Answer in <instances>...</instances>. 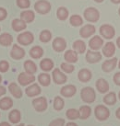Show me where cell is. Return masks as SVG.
Segmentation results:
<instances>
[{"mask_svg":"<svg viewBox=\"0 0 120 126\" xmlns=\"http://www.w3.org/2000/svg\"><path fill=\"white\" fill-rule=\"evenodd\" d=\"M81 100L86 104H92L96 99V92L91 87H85L80 91Z\"/></svg>","mask_w":120,"mask_h":126,"instance_id":"cell-1","label":"cell"},{"mask_svg":"<svg viewBox=\"0 0 120 126\" xmlns=\"http://www.w3.org/2000/svg\"><path fill=\"white\" fill-rule=\"evenodd\" d=\"M94 115L95 118L100 122H104L106 120L109 119L110 117V110L104 105H98L94 109Z\"/></svg>","mask_w":120,"mask_h":126,"instance_id":"cell-2","label":"cell"},{"mask_svg":"<svg viewBox=\"0 0 120 126\" xmlns=\"http://www.w3.org/2000/svg\"><path fill=\"white\" fill-rule=\"evenodd\" d=\"M84 18L91 23H95L100 19V12L95 7H87L83 12Z\"/></svg>","mask_w":120,"mask_h":126,"instance_id":"cell-3","label":"cell"},{"mask_svg":"<svg viewBox=\"0 0 120 126\" xmlns=\"http://www.w3.org/2000/svg\"><path fill=\"white\" fill-rule=\"evenodd\" d=\"M100 35L102 36V39H106V40H111L113 39L116 35V30L111 24L105 23L102 24L99 29Z\"/></svg>","mask_w":120,"mask_h":126,"instance_id":"cell-4","label":"cell"},{"mask_svg":"<svg viewBox=\"0 0 120 126\" xmlns=\"http://www.w3.org/2000/svg\"><path fill=\"white\" fill-rule=\"evenodd\" d=\"M51 3L48 0H38L34 4V9L37 13L41 15H45L51 10Z\"/></svg>","mask_w":120,"mask_h":126,"instance_id":"cell-5","label":"cell"},{"mask_svg":"<svg viewBox=\"0 0 120 126\" xmlns=\"http://www.w3.org/2000/svg\"><path fill=\"white\" fill-rule=\"evenodd\" d=\"M17 41H18L19 44H20V45L28 46L33 42V41H34V35L31 32H28V31L27 32H23L18 35Z\"/></svg>","mask_w":120,"mask_h":126,"instance_id":"cell-6","label":"cell"},{"mask_svg":"<svg viewBox=\"0 0 120 126\" xmlns=\"http://www.w3.org/2000/svg\"><path fill=\"white\" fill-rule=\"evenodd\" d=\"M32 107L34 108L37 112H43L46 110V109L48 107L47 99L45 97H39L35 98L32 100Z\"/></svg>","mask_w":120,"mask_h":126,"instance_id":"cell-7","label":"cell"},{"mask_svg":"<svg viewBox=\"0 0 120 126\" xmlns=\"http://www.w3.org/2000/svg\"><path fill=\"white\" fill-rule=\"evenodd\" d=\"M52 78H53L54 83L57 85H63L67 81V75H65L59 68H55L52 72Z\"/></svg>","mask_w":120,"mask_h":126,"instance_id":"cell-8","label":"cell"},{"mask_svg":"<svg viewBox=\"0 0 120 126\" xmlns=\"http://www.w3.org/2000/svg\"><path fill=\"white\" fill-rule=\"evenodd\" d=\"M34 81H35L34 75H31L26 72H21L18 77V82L20 86H23V87L33 84Z\"/></svg>","mask_w":120,"mask_h":126,"instance_id":"cell-9","label":"cell"},{"mask_svg":"<svg viewBox=\"0 0 120 126\" xmlns=\"http://www.w3.org/2000/svg\"><path fill=\"white\" fill-rule=\"evenodd\" d=\"M102 58V54L99 53L98 51H92V50H88L86 55H85V59L89 63H99Z\"/></svg>","mask_w":120,"mask_h":126,"instance_id":"cell-10","label":"cell"},{"mask_svg":"<svg viewBox=\"0 0 120 126\" xmlns=\"http://www.w3.org/2000/svg\"><path fill=\"white\" fill-rule=\"evenodd\" d=\"M103 45H104V42L101 36L94 35L89 41V47L92 51H99L101 48H102Z\"/></svg>","mask_w":120,"mask_h":126,"instance_id":"cell-11","label":"cell"},{"mask_svg":"<svg viewBox=\"0 0 120 126\" xmlns=\"http://www.w3.org/2000/svg\"><path fill=\"white\" fill-rule=\"evenodd\" d=\"M96 32V28L92 24H85L80 30V35L81 38L88 39L91 36H92Z\"/></svg>","mask_w":120,"mask_h":126,"instance_id":"cell-12","label":"cell"},{"mask_svg":"<svg viewBox=\"0 0 120 126\" xmlns=\"http://www.w3.org/2000/svg\"><path fill=\"white\" fill-rule=\"evenodd\" d=\"M52 47L55 52L57 53H61L64 52L67 48V41L62 37H57L54 39L52 42Z\"/></svg>","mask_w":120,"mask_h":126,"instance_id":"cell-13","label":"cell"},{"mask_svg":"<svg viewBox=\"0 0 120 126\" xmlns=\"http://www.w3.org/2000/svg\"><path fill=\"white\" fill-rule=\"evenodd\" d=\"M117 63H118V59L117 57H113V58H110L108 60H105L102 63V70L105 73H110L113 70H115Z\"/></svg>","mask_w":120,"mask_h":126,"instance_id":"cell-14","label":"cell"},{"mask_svg":"<svg viewBox=\"0 0 120 126\" xmlns=\"http://www.w3.org/2000/svg\"><path fill=\"white\" fill-rule=\"evenodd\" d=\"M25 54L26 53H25L24 49L21 46L17 45V43L12 45V49L10 51V56L12 59L21 60L22 58H24Z\"/></svg>","mask_w":120,"mask_h":126,"instance_id":"cell-15","label":"cell"},{"mask_svg":"<svg viewBox=\"0 0 120 126\" xmlns=\"http://www.w3.org/2000/svg\"><path fill=\"white\" fill-rule=\"evenodd\" d=\"M102 54L107 58H112L113 55L116 53V45L113 42H106L102 48Z\"/></svg>","mask_w":120,"mask_h":126,"instance_id":"cell-16","label":"cell"},{"mask_svg":"<svg viewBox=\"0 0 120 126\" xmlns=\"http://www.w3.org/2000/svg\"><path fill=\"white\" fill-rule=\"evenodd\" d=\"M77 93V88L74 85H66L60 89V94L65 98H72Z\"/></svg>","mask_w":120,"mask_h":126,"instance_id":"cell-17","label":"cell"},{"mask_svg":"<svg viewBox=\"0 0 120 126\" xmlns=\"http://www.w3.org/2000/svg\"><path fill=\"white\" fill-rule=\"evenodd\" d=\"M95 87H96V89L98 90V92L101 93V94H106L110 89L109 83L104 78H99V79H97V81H96L95 83Z\"/></svg>","mask_w":120,"mask_h":126,"instance_id":"cell-18","label":"cell"},{"mask_svg":"<svg viewBox=\"0 0 120 126\" xmlns=\"http://www.w3.org/2000/svg\"><path fill=\"white\" fill-rule=\"evenodd\" d=\"M41 92H42V89H41L40 86L37 83H33V84L30 85L25 89V94L27 95L28 97H30V98L38 96V95L41 94Z\"/></svg>","mask_w":120,"mask_h":126,"instance_id":"cell-19","label":"cell"},{"mask_svg":"<svg viewBox=\"0 0 120 126\" xmlns=\"http://www.w3.org/2000/svg\"><path fill=\"white\" fill-rule=\"evenodd\" d=\"M92 74L91 70H89L88 68H82L79 71L78 73V78L79 80L82 83H87L92 79Z\"/></svg>","mask_w":120,"mask_h":126,"instance_id":"cell-20","label":"cell"},{"mask_svg":"<svg viewBox=\"0 0 120 126\" xmlns=\"http://www.w3.org/2000/svg\"><path fill=\"white\" fill-rule=\"evenodd\" d=\"M20 19L23 20L27 24V23H32V21L34 20L35 18V14H34V11L31 10V9H25V10L21 11L20 13Z\"/></svg>","mask_w":120,"mask_h":126,"instance_id":"cell-21","label":"cell"},{"mask_svg":"<svg viewBox=\"0 0 120 126\" xmlns=\"http://www.w3.org/2000/svg\"><path fill=\"white\" fill-rule=\"evenodd\" d=\"M78 53H76L74 50H67L64 53V59L68 63H77L79 60Z\"/></svg>","mask_w":120,"mask_h":126,"instance_id":"cell-22","label":"cell"},{"mask_svg":"<svg viewBox=\"0 0 120 126\" xmlns=\"http://www.w3.org/2000/svg\"><path fill=\"white\" fill-rule=\"evenodd\" d=\"M11 28L16 32H20L24 31L27 28V24L20 18H14L11 22Z\"/></svg>","mask_w":120,"mask_h":126,"instance_id":"cell-23","label":"cell"},{"mask_svg":"<svg viewBox=\"0 0 120 126\" xmlns=\"http://www.w3.org/2000/svg\"><path fill=\"white\" fill-rule=\"evenodd\" d=\"M8 89H9L10 94L16 98H20L22 97V95H23V92L21 90V88L15 82H11L10 84L8 85Z\"/></svg>","mask_w":120,"mask_h":126,"instance_id":"cell-24","label":"cell"},{"mask_svg":"<svg viewBox=\"0 0 120 126\" xmlns=\"http://www.w3.org/2000/svg\"><path fill=\"white\" fill-rule=\"evenodd\" d=\"M54 65H55L54 61L50 58H44V59L41 60V62H40V68L42 71H44L45 73L53 70Z\"/></svg>","mask_w":120,"mask_h":126,"instance_id":"cell-25","label":"cell"},{"mask_svg":"<svg viewBox=\"0 0 120 126\" xmlns=\"http://www.w3.org/2000/svg\"><path fill=\"white\" fill-rule=\"evenodd\" d=\"M102 101L105 105L108 106H114L117 101V94L115 92H109V93H106L105 96L102 98Z\"/></svg>","mask_w":120,"mask_h":126,"instance_id":"cell-26","label":"cell"},{"mask_svg":"<svg viewBox=\"0 0 120 126\" xmlns=\"http://www.w3.org/2000/svg\"><path fill=\"white\" fill-rule=\"evenodd\" d=\"M23 67H24L25 72L31 75H34L37 72V65L32 60H26L23 63Z\"/></svg>","mask_w":120,"mask_h":126,"instance_id":"cell-27","label":"cell"},{"mask_svg":"<svg viewBox=\"0 0 120 126\" xmlns=\"http://www.w3.org/2000/svg\"><path fill=\"white\" fill-rule=\"evenodd\" d=\"M29 54L32 59H40L43 55V49L41 46L35 45L32 47V49H30Z\"/></svg>","mask_w":120,"mask_h":126,"instance_id":"cell-28","label":"cell"},{"mask_svg":"<svg viewBox=\"0 0 120 126\" xmlns=\"http://www.w3.org/2000/svg\"><path fill=\"white\" fill-rule=\"evenodd\" d=\"M13 42V37L8 32H3L0 34V45L7 47L12 44Z\"/></svg>","mask_w":120,"mask_h":126,"instance_id":"cell-29","label":"cell"},{"mask_svg":"<svg viewBox=\"0 0 120 126\" xmlns=\"http://www.w3.org/2000/svg\"><path fill=\"white\" fill-rule=\"evenodd\" d=\"M72 48L76 53H83L86 52V43L82 40H76L72 44Z\"/></svg>","mask_w":120,"mask_h":126,"instance_id":"cell-30","label":"cell"},{"mask_svg":"<svg viewBox=\"0 0 120 126\" xmlns=\"http://www.w3.org/2000/svg\"><path fill=\"white\" fill-rule=\"evenodd\" d=\"M79 111H80V119L81 120H87L92 115V108L89 105L81 106Z\"/></svg>","mask_w":120,"mask_h":126,"instance_id":"cell-31","label":"cell"},{"mask_svg":"<svg viewBox=\"0 0 120 126\" xmlns=\"http://www.w3.org/2000/svg\"><path fill=\"white\" fill-rule=\"evenodd\" d=\"M13 106V100L9 97H4L0 99V109L2 110H8Z\"/></svg>","mask_w":120,"mask_h":126,"instance_id":"cell-32","label":"cell"},{"mask_svg":"<svg viewBox=\"0 0 120 126\" xmlns=\"http://www.w3.org/2000/svg\"><path fill=\"white\" fill-rule=\"evenodd\" d=\"M8 120L11 123L17 124L20 122L21 120V113L19 110H13L8 114Z\"/></svg>","mask_w":120,"mask_h":126,"instance_id":"cell-33","label":"cell"},{"mask_svg":"<svg viewBox=\"0 0 120 126\" xmlns=\"http://www.w3.org/2000/svg\"><path fill=\"white\" fill-rule=\"evenodd\" d=\"M38 82L42 87H48L51 84V77L49 74L42 73L38 76Z\"/></svg>","mask_w":120,"mask_h":126,"instance_id":"cell-34","label":"cell"},{"mask_svg":"<svg viewBox=\"0 0 120 126\" xmlns=\"http://www.w3.org/2000/svg\"><path fill=\"white\" fill-rule=\"evenodd\" d=\"M68 15H69V11L67 7H60L57 8V18L61 21L66 20L68 18Z\"/></svg>","mask_w":120,"mask_h":126,"instance_id":"cell-35","label":"cell"},{"mask_svg":"<svg viewBox=\"0 0 120 126\" xmlns=\"http://www.w3.org/2000/svg\"><path fill=\"white\" fill-rule=\"evenodd\" d=\"M66 116H67V118L68 120L75 121V120L80 119V111L74 108L68 109L67 111H66Z\"/></svg>","mask_w":120,"mask_h":126,"instance_id":"cell-36","label":"cell"},{"mask_svg":"<svg viewBox=\"0 0 120 126\" xmlns=\"http://www.w3.org/2000/svg\"><path fill=\"white\" fill-rule=\"evenodd\" d=\"M69 23L73 27H79L83 24V18L80 15H72L69 18Z\"/></svg>","mask_w":120,"mask_h":126,"instance_id":"cell-37","label":"cell"},{"mask_svg":"<svg viewBox=\"0 0 120 126\" xmlns=\"http://www.w3.org/2000/svg\"><path fill=\"white\" fill-rule=\"evenodd\" d=\"M52 39V32L49 30H42L39 35V40L43 43L49 42Z\"/></svg>","mask_w":120,"mask_h":126,"instance_id":"cell-38","label":"cell"},{"mask_svg":"<svg viewBox=\"0 0 120 126\" xmlns=\"http://www.w3.org/2000/svg\"><path fill=\"white\" fill-rule=\"evenodd\" d=\"M53 107L56 110H57V111L63 110L64 107H65V101H64L63 98H62V97H59V96H57V97L55 98V99H54Z\"/></svg>","mask_w":120,"mask_h":126,"instance_id":"cell-39","label":"cell"},{"mask_svg":"<svg viewBox=\"0 0 120 126\" xmlns=\"http://www.w3.org/2000/svg\"><path fill=\"white\" fill-rule=\"evenodd\" d=\"M60 67H61V70L67 74H71L75 70L74 65H73L72 63H67V62L61 63V64H60Z\"/></svg>","mask_w":120,"mask_h":126,"instance_id":"cell-40","label":"cell"},{"mask_svg":"<svg viewBox=\"0 0 120 126\" xmlns=\"http://www.w3.org/2000/svg\"><path fill=\"white\" fill-rule=\"evenodd\" d=\"M16 4L20 8L22 9H27L31 6V1L30 0H16Z\"/></svg>","mask_w":120,"mask_h":126,"instance_id":"cell-41","label":"cell"},{"mask_svg":"<svg viewBox=\"0 0 120 126\" xmlns=\"http://www.w3.org/2000/svg\"><path fill=\"white\" fill-rule=\"evenodd\" d=\"M65 119H62V118H57V119H55L53 121H51L49 123V126H65Z\"/></svg>","mask_w":120,"mask_h":126,"instance_id":"cell-42","label":"cell"},{"mask_svg":"<svg viewBox=\"0 0 120 126\" xmlns=\"http://www.w3.org/2000/svg\"><path fill=\"white\" fill-rule=\"evenodd\" d=\"M9 69V63L6 60H1L0 61V72L1 73H6Z\"/></svg>","mask_w":120,"mask_h":126,"instance_id":"cell-43","label":"cell"},{"mask_svg":"<svg viewBox=\"0 0 120 126\" xmlns=\"http://www.w3.org/2000/svg\"><path fill=\"white\" fill-rule=\"evenodd\" d=\"M7 17V11L4 7H0V21L4 20Z\"/></svg>","mask_w":120,"mask_h":126,"instance_id":"cell-44","label":"cell"},{"mask_svg":"<svg viewBox=\"0 0 120 126\" xmlns=\"http://www.w3.org/2000/svg\"><path fill=\"white\" fill-rule=\"evenodd\" d=\"M113 80L115 82V84L120 87V72H117V73H116L114 75Z\"/></svg>","mask_w":120,"mask_h":126,"instance_id":"cell-45","label":"cell"},{"mask_svg":"<svg viewBox=\"0 0 120 126\" xmlns=\"http://www.w3.org/2000/svg\"><path fill=\"white\" fill-rule=\"evenodd\" d=\"M6 93H7V89H6V88L3 87V86H0V97H2V96L5 95Z\"/></svg>","mask_w":120,"mask_h":126,"instance_id":"cell-46","label":"cell"},{"mask_svg":"<svg viewBox=\"0 0 120 126\" xmlns=\"http://www.w3.org/2000/svg\"><path fill=\"white\" fill-rule=\"evenodd\" d=\"M116 117H117L118 120H120V107L117 109V111H116Z\"/></svg>","mask_w":120,"mask_h":126,"instance_id":"cell-47","label":"cell"},{"mask_svg":"<svg viewBox=\"0 0 120 126\" xmlns=\"http://www.w3.org/2000/svg\"><path fill=\"white\" fill-rule=\"evenodd\" d=\"M66 126H79L77 123H73V122H71V123H67L66 124Z\"/></svg>","mask_w":120,"mask_h":126,"instance_id":"cell-48","label":"cell"},{"mask_svg":"<svg viewBox=\"0 0 120 126\" xmlns=\"http://www.w3.org/2000/svg\"><path fill=\"white\" fill-rule=\"evenodd\" d=\"M0 126H11V125L8 123H7V122H3V123H0Z\"/></svg>","mask_w":120,"mask_h":126,"instance_id":"cell-49","label":"cell"},{"mask_svg":"<svg viewBox=\"0 0 120 126\" xmlns=\"http://www.w3.org/2000/svg\"><path fill=\"white\" fill-rule=\"evenodd\" d=\"M117 47L120 49V36L117 39Z\"/></svg>","mask_w":120,"mask_h":126,"instance_id":"cell-50","label":"cell"},{"mask_svg":"<svg viewBox=\"0 0 120 126\" xmlns=\"http://www.w3.org/2000/svg\"><path fill=\"white\" fill-rule=\"evenodd\" d=\"M111 2L114 4H120V0H111Z\"/></svg>","mask_w":120,"mask_h":126,"instance_id":"cell-51","label":"cell"},{"mask_svg":"<svg viewBox=\"0 0 120 126\" xmlns=\"http://www.w3.org/2000/svg\"><path fill=\"white\" fill-rule=\"evenodd\" d=\"M93 1H95L96 3H102L103 0H93Z\"/></svg>","mask_w":120,"mask_h":126,"instance_id":"cell-52","label":"cell"},{"mask_svg":"<svg viewBox=\"0 0 120 126\" xmlns=\"http://www.w3.org/2000/svg\"><path fill=\"white\" fill-rule=\"evenodd\" d=\"M2 83V77H1V75H0V84Z\"/></svg>","mask_w":120,"mask_h":126,"instance_id":"cell-53","label":"cell"},{"mask_svg":"<svg viewBox=\"0 0 120 126\" xmlns=\"http://www.w3.org/2000/svg\"><path fill=\"white\" fill-rule=\"evenodd\" d=\"M17 126H25V125H24V123H20V124H19V125H17Z\"/></svg>","mask_w":120,"mask_h":126,"instance_id":"cell-54","label":"cell"},{"mask_svg":"<svg viewBox=\"0 0 120 126\" xmlns=\"http://www.w3.org/2000/svg\"><path fill=\"white\" fill-rule=\"evenodd\" d=\"M117 64H118V68L120 69V60L118 61V63H117Z\"/></svg>","mask_w":120,"mask_h":126,"instance_id":"cell-55","label":"cell"},{"mask_svg":"<svg viewBox=\"0 0 120 126\" xmlns=\"http://www.w3.org/2000/svg\"><path fill=\"white\" fill-rule=\"evenodd\" d=\"M118 15H119V16H120V7H119V8H118Z\"/></svg>","mask_w":120,"mask_h":126,"instance_id":"cell-56","label":"cell"},{"mask_svg":"<svg viewBox=\"0 0 120 126\" xmlns=\"http://www.w3.org/2000/svg\"><path fill=\"white\" fill-rule=\"evenodd\" d=\"M118 98H119V100H120V91H119V93H118Z\"/></svg>","mask_w":120,"mask_h":126,"instance_id":"cell-57","label":"cell"},{"mask_svg":"<svg viewBox=\"0 0 120 126\" xmlns=\"http://www.w3.org/2000/svg\"><path fill=\"white\" fill-rule=\"evenodd\" d=\"M27 126H34V125H27Z\"/></svg>","mask_w":120,"mask_h":126,"instance_id":"cell-58","label":"cell"},{"mask_svg":"<svg viewBox=\"0 0 120 126\" xmlns=\"http://www.w3.org/2000/svg\"><path fill=\"white\" fill-rule=\"evenodd\" d=\"M0 31H1V28H0Z\"/></svg>","mask_w":120,"mask_h":126,"instance_id":"cell-59","label":"cell"}]
</instances>
